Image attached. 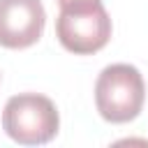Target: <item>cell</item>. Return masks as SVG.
Here are the masks:
<instances>
[{
  "label": "cell",
  "mask_w": 148,
  "mask_h": 148,
  "mask_svg": "<svg viewBox=\"0 0 148 148\" xmlns=\"http://www.w3.org/2000/svg\"><path fill=\"white\" fill-rule=\"evenodd\" d=\"M56 35L60 44L76 56L97 53L111 37V18L99 0H76L60 7Z\"/></svg>",
  "instance_id": "obj_2"
},
{
  "label": "cell",
  "mask_w": 148,
  "mask_h": 148,
  "mask_svg": "<svg viewBox=\"0 0 148 148\" xmlns=\"http://www.w3.org/2000/svg\"><path fill=\"white\" fill-rule=\"evenodd\" d=\"M146 99L143 76L134 65L116 62L99 72L95 83V104L104 120L130 123L139 116Z\"/></svg>",
  "instance_id": "obj_1"
},
{
  "label": "cell",
  "mask_w": 148,
  "mask_h": 148,
  "mask_svg": "<svg viewBox=\"0 0 148 148\" xmlns=\"http://www.w3.org/2000/svg\"><path fill=\"white\" fill-rule=\"evenodd\" d=\"M46 25L42 0H0V46L28 49Z\"/></svg>",
  "instance_id": "obj_4"
},
{
  "label": "cell",
  "mask_w": 148,
  "mask_h": 148,
  "mask_svg": "<svg viewBox=\"0 0 148 148\" xmlns=\"http://www.w3.org/2000/svg\"><path fill=\"white\" fill-rule=\"evenodd\" d=\"M56 104L37 92H21L7 99L2 111V130L21 146H42L58 134Z\"/></svg>",
  "instance_id": "obj_3"
},
{
  "label": "cell",
  "mask_w": 148,
  "mask_h": 148,
  "mask_svg": "<svg viewBox=\"0 0 148 148\" xmlns=\"http://www.w3.org/2000/svg\"><path fill=\"white\" fill-rule=\"evenodd\" d=\"M58 2H60V7H62V5H69V2H76V0H58Z\"/></svg>",
  "instance_id": "obj_5"
}]
</instances>
